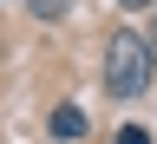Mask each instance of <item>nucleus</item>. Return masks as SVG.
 Segmentation results:
<instances>
[{"instance_id":"1","label":"nucleus","mask_w":157,"mask_h":144,"mask_svg":"<svg viewBox=\"0 0 157 144\" xmlns=\"http://www.w3.org/2000/svg\"><path fill=\"white\" fill-rule=\"evenodd\" d=\"M151 72H157L151 39L118 33L111 46H105V92H111V98H144V92H151Z\"/></svg>"},{"instance_id":"2","label":"nucleus","mask_w":157,"mask_h":144,"mask_svg":"<svg viewBox=\"0 0 157 144\" xmlns=\"http://www.w3.org/2000/svg\"><path fill=\"white\" fill-rule=\"evenodd\" d=\"M52 138L59 144H78V138H85V111H78V105H59L52 111Z\"/></svg>"},{"instance_id":"3","label":"nucleus","mask_w":157,"mask_h":144,"mask_svg":"<svg viewBox=\"0 0 157 144\" xmlns=\"http://www.w3.org/2000/svg\"><path fill=\"white\" fill-rule=\"evenodd\" d=\"M33 13H39V20H59V13H66V0H33Z\"/></svg>"},{"instance_id":"4","label":"nucleus","mask_w":157,"mask_h":144,"mask_svg":"<svg viewBox=\"0 0 157 144\" xmlns=\"http://www.w3.org/2000/svg\"><path fill=\"white\" fill-rule=\"evenodd\" d=\"M118 7H131V13H137V7H151V0H118Z\"/></svg>"},{"instance_id":"5","label":"nucleus","mask_w":157,"mask_h":144,"mask_svg":"<svg viewBox=\"0 0 157 144\" xmlns=\"http://www.w3.org/2000/svg\"><path fill=\"white\" fill-rule=\"evenodd\" d=\"M151 53H157V33H151Z\"/></svg>"}]
</instances>
